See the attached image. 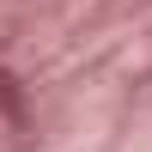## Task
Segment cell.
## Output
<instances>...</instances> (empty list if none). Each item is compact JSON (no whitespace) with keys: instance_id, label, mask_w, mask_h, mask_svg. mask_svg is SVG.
Segmentation results:
<instances>
[{"instance_id":"obj_1","label":"cell","mask_w":152,"mask_h":152,"mask_svg":"<svg viewBox=\"0 0 152 152\" xmlns=\"http://www.w3.org/2000/svg\"><path fill=\"white\" fill-rule=\"evenodd\" d=\"M0 116H6V122H24V91H18V79H12L6 67H0Z\"/></svg>"}]
</instances>
